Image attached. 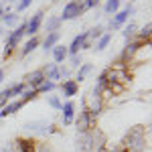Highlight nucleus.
<instances>
[{
	"label": "nucleus",
	"mask_w": 152,
	"mask_h": 152,
	"mask_svg": "<svg viewBox=\"0 0 152 152\" xmlns=\"http://www.w3.org/2000/svg\"><path fill=\"white\" fill-rule=\"evenodd\" d=\"M41 23H43V12H37L35 16L24 24V33L26 35H37L39 28H41Z\"/></svg>",
	"instance_id": "nucleus-1"
},
{
	"label": "nucleus",
	"mask_w": 152,
	"mask_h": 152,
	"mask_svg": "<svg viewBox=\"0 0 152 152\" xmlns=\"http://www.w3.org/2000/svg\"><path fill=\"white\" fill-rule=\"evenodd\" d=\"M77 14H81V6H79L77 2H69V4L65 6V10H63V16H61L59 20H71V18H75Z\"/></svg>",
	"instance_id": "nucleus-2"
},
{
	"label": "nucleus",
	"mask_w": 152,
	"mask_h": 152,
	"mask_svg": "<svg viewBox=\"0 0 152 152\" xmlns=\"http://www.w3.org/2000/svg\"><path fill=\"white\" fill-rule=\"evenodd\" d=\"M94 114L89 112V110H83L81 116H79V120H77V128L81 130V132H85V130L89 128V124H91V120H94Z\"/></svg>",
	"instance_id": "nucleus-3"
},
{
	"label": "nucleus",
	"mask_w": 152,
	"mask_h": 152,
	"mask_svg": "<svg viewBox=\"0 0 152 152\" xmlns=\"http://www.w3.org/2000/svg\"><path fill=\"white\" fill-rule=\"evenodd\" d=\"M85 41H87V33H83V35L75 37L73 39V43H71V47L67 49V53H71V55H77V51L81 47H85Z\"/></svg>",
	"instance_id": "nucleus-4"
},
{
	"label": "nucleus",
	"mask_w": 152,
	"mask_h": 152,
	"mask_svg": "<svg viewBox=\"0 0 152 152\" xmlns=\"http://www.w3.org/2000/svg\"><path fill=\"white\" fill-rule=\"evenodd\" d=\"M61 91L65 97H73V95L77 94V81H73V79H67V81L61 85Z\"/></svg>",
	"instance_id": "nucleus-5"
},
{
	"label": "nucleus",
	"mask_w": 152,
	"mask_h": 152,
	"mask_svg": "<svg viewBox=\"0 0 152 152\" xmlns=\"http://www.w3.org/2000/svg\"><path fill=\"white\" fill-rule=\"evenodd\" d=\"M26 81H28V85H31V87H35V89H37L41 83L45 81V73H43V71H33V73L26 77Z\"/></svg>",
	"instance_id": "nucleus-6"
},
{
	"label": "nucleus",
	"mask_w": 152,
	"mask_h": 152,
	"mask_svg": "<svg viewBox=\"0 0 152 152\" xmlns=\"http://www.w3.org/2000/svg\"><path fill=\"white\" fill-rule=\"evenodd\" d=\"M63 107V122L69 126L71 122H73V114H75V105L71 104V102H67L65 105H61Z\"/></svg>",
	"instance_id": "nucleus-7"
},
{
	"label": "nucleus",
	"mask_w": 152,
	"mask_h": 152,
	"mask_svg": "<svg viewBox=\"0 0 152 152\" xmlns=\"http://www.w3.org/2000/svg\"><path fill=\"white\" fill-rule=\"evenodd\" d=\"M43 73H45V79H49V81H53V83H55V79L61 77V71H59V67L55 65V63H53V65H49Z\"/></svg>",
	"instance_id": "nucleus-8"
},
{
	"label": "nucleus",
	"mask_w": 152,
	"mask_h": 152,
	"mask_svg": "<svg viewBox=\"0 0 152 152\" xmlns=\"http://www.w3.org/2000/svg\"><path fill=\"white\" fill-rule=\"evenodd\" d=\"M130 14H132V6H128V8H124L122 12H118V14H116V18L112 20V26H114V28H118V26H120V24L124 23V20L128 18Z\"/></svg>",
	"instance_id": "nucleus-9"
},
{
	"label": "nucleus",
	"mask_w": 152,
	"mask_h": 152,
	"mask_svg": "<svg viewBox=\"0 0 152 152\" xmlns=\"http://www.w3.org/2000/svg\"><path fill=\"white\" fill-rule=\"evenodd\" d=\"M65 57H67V47H63V45L53 47V59H55V63H63Z\"/></svg>",
	"instance_id": "nucleus-10"
},
{
	"label": "nucleus",
	"mask_w": 152,
	"mask_h": 152,
	"mask_svg": "<svg viewBox=\"0 0 152 152\" xmlns=\"http://www.w3.org/2000/svg\"><path fill=\"white\" fill-rule=\"evenodd\" d=\"M20 107H23V102H14V104H10V105H4L2 112H0V118L10 116V114H14V112H18Z\"/></svg>",
	"instance_id": "nucleus-11"
},
{
	"label": "nucleus",
	"mask_w": 152,
	"mask_h": 152,
	"mask_svg": "<svg viewBox=\"0 0 152 152\" xmlns=\"http://www.w3.org/2000/svg\"><path fill=\"white\" fill-rule=\"evenodd\" d=\"M57 41H59V33L57 31H55V33H49V37L45 39V43H43V45H45V51L53 49L55 45H57Z\"/></svg>",
	"instance_id": "nucleus-12"
},
{
	"label": "nucleus",
	"mask_w": 152,
	"mask_h": 152,
	"mask_svg": "<svg viewBox=\"0 0 152 152\" xmlns=\"http://www.w3.org/2000/svg\"><path fill=\"white\" fill-rule=\"evenodd\" d=\"M18 148L20 152H35V144L31 140H18Z\"/></svg>",
	"instance_id": "nucleus-13"
},
{
	"label": "nucleus",
	"mask_w": 152,
	"mask_h": 152,
	"mask_svg": "<svg viewBox=\"0 0 152 152\" xmlns=\"http://www.w3.org/2000/svg\"><path fill=\"white\" fill-rule=\"evenodd\" d=\"M37 45H39V39H35V37H33V39H31V41H28V43L23 47V55H28V53H31Z\"/></svg>",
	"instance_id": "nucleus-14"
},
{
	"label": "nucleus",
	"mask_w": 152,
	"mask_h": 152,
	"mask_svg": "<svg viewBox=\"0 0 152 152\" xmlns=\"http://www.w3.org/2000/svg\"><path fill=\"white\" fill-rule=\"evenodd\" d=\"M118 6H120V0H107V2H105V12L112 14V12L118 10Z\"/></svg>",
	"instance_id": "nucleus-15"
},
{
	"label": "nucleus",
	"mask_w": 152,
	"mask_h": 152,
	"mask_svg": "<svg viewBox=\"0 0 152 152\" xmlns=\"http://www.w3.org/2000/svg\"><path fill=\"white\" fill-rule=\"evenodd\" d=\"M24 91V85L23 83H18V85H12V87H8V95L10 97H14V95H20Z\"/></svg>",
	"instance_id": "nucleus-16"
},
{
	"label": "nucleus",
	"mask_w": 152,
	"mask_h": 152,
	"mask_svg": "<svg viewBox=\"0 0 152 152\" xmlns=\"http://www.w3.org/2000/svg\"><path fill=\"white\" fill-rule=\"evenodd\" d=\"M110 39H112L110 35H102V37H99V43H97V47H95V49H97V51H104V49L110 45Z\"/></svg>",
	"instance_id": "nucleus-17"
},
{
	"label": "nucleus",
	"mask_w": 152,
	"mask_h": 152,
	"mask_svg": "<svg viewBox=\"0 0 152 152\" xmlns=\"http://www.w3.org/2000/svg\"><path fill=\"white\" fill-rule=\"evenodd\" d=\"M53 87H55V83H53V81H47V79H45V81L41 83V85L37 87L35 91H37V94H39V91H51Z\"/></svg>",
	"instance_id": "nucleus-18"
},
{
	"label": "nucleus",
	"mask_w": 152,
	"mask_h": 152,
	"mask_svg": "<svg viewBox=\"0 0 152 152\" xmlns=\"http://www.w3.org/2000/svg\"><path fill=\"white\" fill-rule=\"evenodd\" d=\"M59 23H61V20H59L57 16H53V18H49V20H47V31H49V33H55V28L59 26Z\"/></svg>",
	"instance_id": "nucleus-19"
},
{
	"label": "nucleus",
	"mask_w": 152,
	"mask_h": 152,
	"mask_svg": "<svg viewBox=\"0 0 152 152\" xmlns=\"http://www.w3.org/2000/svg\"><path fill=\"white\" fill-rule=\"evenodd\" d=\"M89 71H91V65H89V63H85L81 69H79V73H77V79H79V81H83V79H85V75H87Z\"/></svg>",
	"instance_id": "nucleus-20"
},
{
	"label": "nucleus",
	"mask_w": 152,
	"mask_h": 152,
	"mask_svg": "<svg viewBox=\"0 0 152 152\" xmlns=\"http://www.w3.org/2000/svg\"><path fill=\"white\" fill-rule=\"evenodd\" d=\"M23 35H24V24H20V26H18V28H16V31H14V33L10 35V41L18 43V39H20Z\"/></svg>",
	"instance_id": "nucleus-21"
},
{
	"label": "nucleus",
	"mask_w": 152,
	"mask_h": 152,
	"mask_svg": "<svg viewBox=\"0 0 152 152\" xmlns=\"http://www.w3.org/2000/svg\"><path fill=\"white\" fill-rule=\"evenodd\" d=\"M8 99H10V95H8V89H4V91L0 94V107H4Z\"/></svg>",
	"instance_id": "nucleus-22"
},
{
	"label": "nucleus",
	"mask_w": 152,
	"mask_h": 152,
	"mask_svg": "<svg viewBox=\"0 0 152 152\" xmlns=\"http://www.w3.org/2000/svg\"><path fill=\"white\" fill-rule=\"evenodd\" d=\"M16 20H18V14H16V12H14V14H6V16H4V23H6V24H14Z\"/></svg>",
	"instance_id": "nucleus-23"
},
{
	"label": "nucleus",
	"mask_w": 152,
	"mask_h": 152,
	"mask_svg": "<svg viewBox=\"0 0 152 152\" xmlns=\"http://www.w3.org/2000/svg\"><path fill=\"white\" fill-rule=\"evenodd\" d=\"M134 33H136V24H128V26L124 28V37H126V39H128V37H132Z\"/></svg>",
	"instance_id": "nucleus-24"
},
{
	"label": "nucleus",
	"mask_w": 152,
	"mask_h": 152,
	"mask_svg": "<svg viewBox=\"0 0 152 152\" xmlns=\"http://www.w3.org/2000/svg\"><path fill=\"white\" fill-rule=\"evenodd\" d=\"M14 45H16V43L8 39V43H6V47H4V57H8V55L12 53V49H14Z\"/></svg>",
	"instance_id": "nucleus-25"
},
{
	"label": "nucleus",
	"mask_w": 152,
	"mask_h": 152,
	"mask_svg": "<svg viewBox=\"0 0 152 152\" xmlns=\"http://www.w3.org/2000/svg\"><path fill=\"white\" fill-rule=\"evenodd\" d=\"M35 95H37V91H35V89H31V91H24V95H23V99H20V102L24 104V102H28V99H33Z\"/></svg>",
	"instance_id": "nucleus-26"
},
{
	"label": "nucleus",
	"mask_w": 152,
	"mask_h": 152,
	"mask_svg": "<svg viewBox=\"0 0 152 152\" xmlns=\"http://www.w3.org/2000/svg\"><path fill=\"white\" fill-rule=\"evenodd\" d=\"M138 47H140V45H136V43H134V45H128V49L124 51V57H130V55H132V53H134Z\"/></svg>",
	"instance_id": "nucleus-27"
},
{
	"label": "nucleus",
	"mask_w": 152,
	"mask_h": 152,
	"mask_svg": "<svg viewBox=\"0 0 152 152\" xmlns=\"http://www.w3.org/2000/svg\"><path fill=\"white\" fill-rule=\"evenodd\" d=\"M31 2H33V0H20V4H18V12H23L24 8H28Z\"/></svg>",
	"instance_id": "nucleus-28"
},
{
	"label": "nucleus",
	"mask_w": 152,
	"mask_h": 152,
	"mask_svg": "<svg viewBox=\"0 0 152 152\" xmlns=\"http://www.w3.org/2000/svg\"><path fill=\"white\" fill-rule=\"evenodd\" d=\"M49 104H51V107H61V102H59V97H51V99H49Z\"/></svg>",
	"instance_id": "nucleus-29"
},
{
	"label": "nucleus",
	"mask_w": 152,
	"mask_h": 152,
	"mask_svg": "<svg viewBox=\"0 0 152 152\" xmlns=\"http://www.w3.org/2000/svg\"><path fill=\"white\" fill-rule=\"evenodd\" d=\"M150 28H152L150 24H146V26H144V28H142V31H140V35H142V37H146V39H148V37H150Z\"/></svg>",
	"instance_id": "nucleus-30"
},
{
	"label": "nucleus",
	"mask_w": 152,
	"mask_h": 152,
	"mask_svg": "<svg viewBox=\"0 0 152 152\" xmlns=\"http://www.w3.org/2000/svg\"><path fill=\"white\" fill-rule=\"evenodd\" d=\"M71 63H73V65H75V67H77V65H79V63H81V59L77 57V55H73V61H71Z\"/></svg>",
	"instance_id": "nucleus-31"
},
{
	"label": "nucleus",
	"mask_w": 152,
	"mask_h": 152,
	"mask_svg": "<svg viewBox=\"0 0 152 152\" xmlns=\"http://www.w3.org/2000/svg\"><path fill=\"white\" fill-rule=\"evenodd\" d=\"M0 81H4V71L0 69Z\"/></svg>",
	"instance_id": "nucleus-32"
},
{
	"label": "nucleus",
	"mask_w": 152,
	"mask_h": 152,
	"mask_svg": "<svg viewBox=\"0 0 152 152\" xmlns=\"http://www.w3.org/2000/svg\"><path fill=\"white\" fill-rule=\"evenodd\" d=\"M2 14H4V10H2V8H0V16H2Z\"/></svg>",
	"instance_id": "nucleus-33"
},
{
	"label": "nucleus",
	"mask_w": 152,
	"mask_h": 152,
	"mask_svg": "<svg viewBox=\"0 0 152 152\" xmlns=\"http://www.w3.org/2000/svg\"><path fill=\"white\" fill-rule=\"evenodd\" d=\"M0 35H2V28H0Z\"/></svg>",
	"instance_id": "nucleus-34"
},
{
	"label": "nucleus",
	"mask_w": 152,
	"mask_h": 152,
	"mask_svg": "<svg viewBox=\"0 0 152 152\" xmlns=\"http://www.w3.org/2000/svg\"><path fill=\"white\" fill-rule=\"evenodd\" d=\"M12 2H14V0H12Z\"/></svg>",
	"instance_id": "nucleus-35"
}]
</instances>
